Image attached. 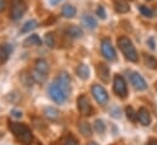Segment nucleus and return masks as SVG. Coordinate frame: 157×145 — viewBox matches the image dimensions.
<instances>
[{"label":"nucleus","mask_w":157,"mask_h":145,"mask_svg":"<svg viewBox=\"0 0 157 145\" xmlns=\"http://www.w3.org/2000/svg\"><path fill=\"white\" fill-rule=\"evenodd\" d=\"M9 129L12 132V134L16 136V139L22 143L23 145H31L33 141V135L31 129L23 124V123H18V122H9Z\"/></svg>","instance_id":"1"},{"label":"nucleus","mask_w":157,"mask_h":145,"mask_svg":"<svg viewBox=\"0 0 157 145\" xmlns=\"http://www.w3.org/2000/svg\"><path fill=\"white\" fill-rule=\"evenodd\" d=\"M117 44H118V48L120 49V51L123 52V55L125 56V58H128L131 62L139 61V54H137L132 41L128 37H125V35L119 37L117 40Z\"/></svg>","instance_id":"2"},{"label":"nucleus","mask_w":157,"mask_h":145,"mask_svg":"<svg viewBox=\"0 0 157 145\" xmlns=\"http://www.w3.org/2000/svg\"><path fill=\"white\" fill-rule=\"evenodd\" d=\"M27 11L26 2L23 0H11V7H10V18L12 21H18L23 17V15Z\"/></svg>","instance_id":"3"},{"label":"nucleus","mask_w":157,"mask_h":145,"mask_svg":"<svg viewBox=\"0 0 157 145\" xmlns=\"http://www.w3.org/2000/svg\"><path fill=\"white\" fill-rule=\"evenodd\" d=\"M101 51L104 58H107L108 61H115L117 60V52L115 49L110 41L109 38H103L101 40Z\"/></svg>","instance_id":"4"},{"label":"nucleus","mask_w":157,"mask_h":145,"mask_svg":"<svg viewBox=\"0 0 157 145\" xmlns=\"http://www.w3.org/2000/svg\"><path fill=\"white\" fill-rule=\"evenodd\" d=\"M48 93H49V96L52 97L53 101H55L56 104H64L66 101V97H67V94L54 82L49 85L48 88Z\"/></svg>","instance_id":"5"},{"label":"nucleus","mask_w":157,"mask_h":145,"mask_svg":"<svg viewBox=\"0 0 157 145\" xmlns=\"http://www.w3.org/2000/svg\"><path fill=\"white\" fill-rule=\"evenodd\" d=\"M113 90L117 96L124 99L128 95V87L125 83V79L120 74H115L113 78Z\"/></svg>","instance_id":"6"},{"label":"nucleus","mask_w":157,"mask_h":145,"mask_svg":"<svg viewBox=\"0 0 157 145\" xmlns=\"http://www.w3.org/2000/svg\"><path fill=\"white\" fill-rule=\"evenodd\" d=\"M77 110L85 117H88L93 113L92 105H91V102H90V100L86 95H80L77 97Z\"/></svg>","instance_id":"7"},{"label":"nucleus","mask_w":157,"mask_h":145,"mask_svg":"<svg viewBox=\"0 0 157 145\" xmlns=\"http://www.w3.org/2000/svg\"><path fill=\"white\" fill-rule=\"evenodd\" d=\"M91 91H92V95L94 97V100L99 104V105H105L108 102V94L105 91V89L99 85V84H93L92 88H91Z\"/></svg>","instance_id":"8"},{"label":"nucleus","mask_w":157,"mask_h":145,"mask_svg":"<svg viewBox=\"0 0 157 145\" xmlns=\"http://www.w3.org/2000/svg\"><path fill=\"white\" fill-rule=\"evenodd\" d=\"M129 79H130V83L132 84V87L136 89V90H145L147 88V83L145 80V78L137 73V72H131L130 76H129Z\"/></svg>","instance_id":"9"},{"label":"nucleus","mask_w":157,"mask_h":145,"mask_svg":"<svg viewBox=\"0 0 157 145\" xmlns=\"http://www.w3.org/2000/svg\"><path fill=\"white\" fill-rule=\"evenodd\" d=\"M54 82H55V83H56V84H58V85H59L66 94L70 93V90H71V85H70L71 79H70V76H69L66 72H60Z\"/></svg>","instance_id":"10"},{"label":"nucleus","mask_w":157,"mask_h":145,"mask_svg":"<svg viewBox=\"0 0 157 145\" xmlns=\"http://www.w3.org/2000/svg\"><path fill=\"white\" fill-rule=\"evenodd\" d=\"M96 72H97V76L98 78L104 82V83H108L109 82V77H110V69L108 67V65H105L104 62H99L96 65Z\"/></svg>","instance_id":"11"},{"label":"nucleus","mask_w":157,"mask_h":145,"mask_svg":"<svg viewBox=\"0 0 157 145\" xmlns=\"http://www.w3.org/2000/svg\"><path fill=\"white\" fill-rule=\"evenodd\" d=\"M64 33H65V35H67L70 38H81L83 35V30L78 26H75V24L66 26L64 29Z\"/></svg>","instance_id":"12"},{"label":"nucleus","mask_w":157,"mask_h":145,"mask_svg":"<svg viewBox=\"0 0 157 145\" xmlns=\"http://www.w3.org/2000/svg\"><path fill=\"white\" fill-rule=\"evenodd\" d=\"M137 121L142 126H148L151 123V115L146 107H140L137 111Z\"/></svg>","instance_id":"13"},{"label":"nucleus","mask_w":157,"mask_h":145,"mask_svg":"<svg viewBox=\"0 0 157 145\" xmlns=\"http://www.w3.org/2000/svg\"><path fill=\"white\" fill-rule=\"evenodd\" d=\"M12 50H13V48H12L11 44H7V43L0 44V62H1V63L6 62V61L9 60V57H10V55H11Z\"/></svg>","instance_id":"14"},{"label":"nucleus","mask_w":157,"mask_h":145,"mask_svg":"<svg viewBox=\"0 0 157 145\" xmlns=\"http://www.w3.org/2000/svg\"><path fill=\"white\" fill-rule=\"evenodd\" d=\"M113 6L118 13H126L130 11V6L126 0H113Z\"/></svg>","instance_id":"15"},{"label":"nucleus","mask_w":157,"mask_h":145,"mask_svg":"<svg viewBox=\"0 0 157 145\" xmlns=\"http://www.w3.org/2000/svg\"><path fill=\"white\" fill-rule=\"evenodd\" d=\"M23 46L25 48H29V46H40L42 45V39L37 35V34H31L29 37H27L23 40Z\"/></svg>","instance_id":"16"},{"label":"nucleus","mask_w":157,"mask_h":145,"mask_svg":"<svg viewBox=\"0 0 157 145\" xmlns=\"http://www.w3.org/2000/svg\"><path fill=\"white\" fill-rule=\"evenodd\" d=\"M76 7L70 5V4H65L63 7H61V16L65 17V18H72L76 16Z\"/></svg>","instance_id":"17"},{"label":"nucleus","mask_w":157,"mask_h":145,"mask_svg":"<svg viewBox=\"0 0 157 145\" xmlns=\"http://www.w3.org/2000/svg\"><path fill=\"white\" fill-rule=\"evenodd\" d=\"M34 69L38 71V72H40V73H43V74H48V72H49V65H48V62L45 60L38 58L34 62Z\"/></svg>","instance_id":"18"},{"label":"nucleus","mask_w":157,"mask_h":145,"mask_svg":"<svg viewBox=\"0 0 157 145\" xmlns=\"http://www.w3.org/2000/svg\"><path fill=\"white\" fill-rule=\"evenodd\" d=\"M59 111L55 108V107H52V106H48V107H45L44 108V116L49 119V121H52V122H55V121H58L59 119Z\"/></svg>","instance_id":"19"},{"label":"nucleus","mask_w":157,"mask_h":145,"mask_svg":"<svg viewBox=\"0 0 157 145\" xmlns=\"http://www.w3.org/2000/svg\"><path fill=\"white\" fill-rule=\"evenodd\" d=\"M82 23H83V26H86L88 29H96L97 26H98L96 17H93V16H91V15H83V16H82Z\"/></svg>","instance_id":"20"},{"label":"nucleus","mask_w":157,"mask_h":145,"mask_svg":"<svg viewBox=\"0 0 157 145\" xmlns=\"http://www.w3.org/2000/svg\"><path fill=\"white\" fill-rule=\"evenodd\" d=\"M76 74L78 76V78L86 80V79L90 77V68H88V66L85 65V63L78 65V66L76 67Z\"/></svg>","instance_id":"21"},{"label":"nucleus","mask_w":157,"mask_h":145,"mask_svg":"<svg viewBox=\"0 0 157 145\" xmlns=\"http://www.w3.org/2000/svg\"><path fill=\"white\" fill-rule=\"evenodd\" d=\"M37 27H38V22H37L36 19H28L27 22L23 23V26H22V28H21L20 32H21L22 34H25V33H29V32L34 30Z\"/></svg>","instance_id":"22"},{"label":"nucleus","mask_w":157,"mask_h":145,"mask_svg":"<svg viewBox=\"0 0 157 145\" xmlns=\"http://www.w3.org/2000/svg\"><path fill=\"white\" fill-rule=\"evenodd\" d=\"M78 130L83 136H91L92 135V128L88 122H80Z\"/></svg>","instance_id":"23"},{"label":"nucleus","mask_w":157,"mask_h":145,"mask_svg":"<svg viewBox=\"0 0 157 145\" xmlns=\"http://www.w3.org/2000/svg\"><path fill=\"white\" fill-rule=\"evenodd\" d=\"M139 11H140V13L142 16H145L147 18H151V17L155 16V10L152 7H150V6H146V5H140L139 6Z\"/></svg>","instance_id":"24"},{"label":"nucleus","mask_w":157,"mask_h":145,"mask_svg":"<svg viewBox=\"0 0 157 145\" xmlns=\"http://www.w3.org/2000/svg\"><path fill=\"white\" fill-rule=\"evenodd\" d=\"M144 61H145V65L151 68V69H156L157 68V60L152 56V55H144Z\"/></svg>","instance_id":"25"},{"label":"nucleus","mask_w":157,"mask_h":145,"mask_svg":"<svg viewBox=\"0 0 157 145\" xmlns=\"http://www.w3.org/2000/svg\"><path fill=\"white\" fill-rule=\"evenodd\" d=\"M20 79H21V82H22L26 87H32V84H33V82H34L32 74H26V73H22V74L20 76Z\"/></svg>","instance_id":"26"},{"label":"nucleus","mask_w":157,"mask_h":145,"mask_svg":"<svg viewBox=\"0 0 157 145\" xmlns=\"http://www.w3.org/2000/svg\"><path fill=\"white\" fill-rule=\"evenodd\" d=\"M125 113H126V117H128L129 121H131V122H136L137 121V112H135L131 106H128L125 108Z\"/></svg>","instance_id":"27"},{"label":"nucleus","mask_w":157,"mask_h":145,"mask_svg":"<svg viewBox=\"0 0 157 145\" xmlns=\"http://www.w3.org/2000/svg\"><path fill=\"white\" fill-rule=\"evenodd\" d=\"M44 41H45L48 48H54L55 46V37H54V34L53 33H47L45 38H44Z\"/></svg>","instance_id":"28"},{"label":"nucleus","mask_w":157,"mask_h":145,"mask_svg":"<svg viewBox=\"0 0 157 145\" xmlns=\"http://www.w3.org/2000/svg\"><path fill=\"white\" fill-rule=\"evenodd\" d=\"M31 74H32L33 79H34V82H38V83H43L45 80V78H47V74H43V73H40V72L36 71V69Z\"/></svg>","instance_id":"29"},{"label":"nucleus","mask_w":157,"mask_h":145,"mask_svg":"<svg viewBox=\"0 0 157 145\" xmlns=\"http://www.w3.org/2000/svg\"><path fill=\"white\" fill-rule=\"evenodd\" d=\"M94 129H96L97 133L103 134L104 130H105V126H104L103 121H101V119H96V122H94Z\"/></svg>","instance_id":"30"},{"label":"nucleus","mask_w":157,"mask_h":145,"mask_svg":"<svg viewBox=\"0 0 157 145\" xmlns=\"http://www.w3.org/2000/svg\"><path fill=\"white\" fill-rule=\"evenodd\" d=\"M63 144L64 145H77V140L72 136V135H66L65 138H64V141H63Z\"/></svg>","instance_id":"31"},{"label":"nucleus","mask_w":157,"mask_h":145,"mask_svg":"<svg viewBox=\"0 0 157 145\" xmlns=\"http://www.w3.org/2000/svg\"><path fill=\"white\" fill-rule=\"evenodd\" d=\"M96 15H97L101 19H105L107 13H105V10H104V7H103L102 5H99V6L97 7V10H96Z\"/></svg>","instance_id":"32"},{"label":"nucleus","mask_w":157,"mask_h":145,"mask_svg":"<svg viewBox=\"0 0 157 145\" xmlns=\"http://www.w3.org/2000/svg\"><path fill=\"white\" fill-rule=\"evenodd\" d=\"M147 45L150 46L151 50H155V49H156V43H155V39H153L152 37L147 39Z\"/></svg>","instance_id":"33"},{"label":"nucleus","mask_w":157,"mask_h":145,"mask_svg":"<svg viewBox=\"0 0 157 145\" xmlns=\"http://www.w3.org/2000/svg\"><path fill=\"white\" fill-rule=\"evenodd\" d=\"M11 116H13V117H21L22 116V113H21V111H17V110H12L11 111Z\"/></svg>","instance_id":"34"},{"label":"nucleus","mask_w":157,"mask_h":145,"mask_svg":"<svg viewBox=\"0 0 157 145\" xmlns=\"http://www.w3.org/2000/svg\"><path fill=\"white\" fill-rule=\"evenodd\" d=\"M60 1H61V0H49V4H50V5H53V6H56Z\"/></svg>","instance_id":"35"},{"label":"nucleus","mask_w":157,"mask_h":145,"mask_svg":"<svg viewBox=\"0 0 157 145\" xmlns=\"http://www.w3.org/2000/svg\"><path fill=\"white\" fill-rule=\"evenodd\" d=\"M5 9V0H0V12Z\"/></svg>","instance_id":"36"},{"label":"nucleus","mask_w":157,"mask_h":145,"mask_svg":"<svg viewBox=\"0 0 157 145\" xmlns=\"http://www.w3.org/2000/svg\"><path fill=\"white\" fill-rule=\"evenodd\" d=\"M147 145H157V141L156 140H150Z\"/></svg>","instance_id":"37"},{"label":"nucleus","mask_w":157,"mask_h":145,"mask_svg":"<svg viewBox=\"0 0 157 145\" xmlns=\"http://www.w3.org/2000/svg\"><path fill=\"white\" fill-rule=\"evenodd\" d=\"M87 145H98V144H97V143H94V141H91V143H88Z\"/></svg>","instance_id":"38"},{"label":"nucleus","mask_w":157,"mask_h":145,"mask_svg":"<svg viewBox=\"0 0 157 145\" xmlns=\"http://www.w3.org/2000/svg\"><path fill=\"white\" fill-rule=\"evenodd\" d=\"M146 1H152V0H146Z\"/></svg>","instance_id":"39"}]
</instances>
